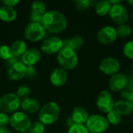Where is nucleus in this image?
<instances>
[{
  "instance_id": "ea45409f",
  "label": "nucleus",
  "mask_w": 133,
  "mask_h": 133,
  "mask_svg": "<svg viewBox=\"0 0 133 133\" xmlns=\"http://www.w3.org/2000/svg\"><path fill=\"white\" fill-rule=\"evenodd\" d=\"M129 101L131 103V104L132 105V107H133V97H132V98H131V99H130V100H129Z\"/></svg>"
},
{
  "instance_id": "7ed1b4c3",
  "label": "nucleus",
  "mask_w": 133,
  "mask_h": 133,
  "mask_svg": "<svg viewBox=\"0 0 133 133\" xmlns=\"http://www.w3.org/2000/svg\"><path fill=\"white\" fill-rule=\"evenodd\" d=\"M57 60L61 68L65 70L74 69L78 65L76 52L68 48H62L57 54Z\"/></svg>"
},
{
  "instance_id": "c03bdc74",
  "label": "nucleus",
  "mask_w": 133,
  "mask_h": 133,
  "mask_svg": "<svg viewBox=\"0 0 133 133\" xmlns=\"http://www.w3.org/2000/svg\"><path fill=\"white\" fill-rule=\"evenodd\" d=\"M132 120H133V115H132Z\"/></svg>"
},
{
  "instance_id": "f8f14e48",
  "label": "nucleus",
  "mask_w": 133,
  "mask_h": 133,
  "mask_svg": "<svg viewBox=\"0 0 133 133\" xmlns=\"http://www.w3.org/2000/svg\"><path fill=\"white\" fill-rule=\"evenodd\" d=\"M118 36L115 27L111 26H105L99 30L97 34V39L98 42L103 45H109L114 43Z\"/></svg>"
},
{
  "instance_id": "cd10ccee",
  "label": "nucleus",
  "mask_w": 133,
  "mask_h": 133,
  "mask_svg": "<svg viewBox=\"0 0 133 133\" xmlns=\"http://www.w3.org/2000/svg\"><path fill=\"white\" fill-rule=\"evenodd\" d=\"M12 57L13 55H12L10 47L5 45V44L0 46V58L1 59L5 60L6 62Z\"/></svg>"
},
{
  "instance_id": "f03ea898",
  "label": "nucleus",
  "mask_w": 133,
  "mask_h": 133,
  "mask_svg": "<svg viewBox=\"0 0 133 133\" xmlns=\"http://www.w3.org/2000/svg\"><path fill=\"white\" fill-rule=\"evenodd\" d=\"M59 115V105L56 102L51 101L41 108L38 113V118L44 125H51L58 120Z\"/></svg>"
},
{
  "instance_id": "4be33fe9",
  "label": "nucleus",
  "mask_w": 133,
  "mask_h": 133,
  "mask_svg": "<svg viewBox=\"0 0 133 133\" xmlns=\"http://www.w3.org/2000/svg\"><path fill=\"white\" fill-rule=\"evenodd\" d=\"M17 16L16 10L9 6L2 5L0 6V19L4 22H12L15 20V19Z\"/></svg>"
},
{
  "instance_id": "37998d69",
  "label": "nucleus",
  "mask_w": 133,
  "mask_h": 133,
  "mask_svg": "<svg viewBox=\"0 0 133 133\" xmlns=\"http://www.w3.org/2000/svg\"><path fill=\"white\" fill-rule=\"evenodd\" d=\"M132 73H133V64H132Z\"/></svg>"
},
{
  "instance_id": "7c9ffc66",
  "label": "nucleus",
  "mask_w": 133,
  "mask_h": 133,
  "mask_svg": "<svg viewBox=\"0 0 133 133\" xmlns=\"http://www.w3.org/2000/svg\"><path fill=\"white\" fill-rule=\"evenodd\" d=\"M123 54L127 58L133 60V41H129L125 44L123 47Z\"/></svg>"
},
{
  "instance_id": "c9c22d12",
  "label": "nucleus",
  "mask_w": 133,
  "mask_h": 133,
  "mask_svg": "<svg viewBox=\"0 0 133 133\" xmlns=\"http://www.w3.org/2000/svg\"><path fill=\"white\" fill-rule=\"evenodd\" d=\"M2 3L3 4V5L14 8V6H16L17 4L19 3V0H3L2 1Z\"/></svg>"
},
{
  "instance_id": "c85d7f7f",
  "label": "nucleus",
  "mask_w": 133,
  "mask_h": 133,
  "mask_svg": "<svg viewBox=\"0 0 133 133\" xmlns=\"http://www.w3.org/2000/svg\"><path fill=\"white\" fill-rule=\"evenodd\" d=\"M45 130V125L41 123L40 121H36L34 123H31L28 132L29 133H44Z\"/></svg>"
},
{
  "instance_id": "f704fd0d",
  "label": "nucleus",
  "mask_w": 133,
  "mask_h": 133,
  "mask_svg": "<svg viewBox=\"0 0 133 133\" xmlns=\"http://www.w3.org/2000/svg\"><path fill=\"white\" fill-rule=\"evenodd\" d=\"M125 89L133 91V73H129L127 76V86Z\"/></svg>"
},
{
  "instance_id": "423d86ee",
  "label": "nucleus",
  "mask_w": 133,
  "mask_h": 133,
  "mask_svg": "<svg viewBox=\"0 0 133 133\" xmlns=\"http://www.w3.org/2000/svg\"><path fill=\"white\" fill-rule=\"evenodd\" d=\"M46 30L41 23H29L24 29V36L26 40L31 42H37L42 40Z\"/></svg>"
},
{
  "instance_id": "0eeeda50",
  "label": "nucleus",
  "mask_w": 133,
  "mask_h": 133,
  "mask_svg": "<svg viewBox=\"0 0 133 133\" xmlns=\"http://www.w3.org/2000/svg\"><path fill=\"white\" fill-rule=\"evenodd\" d=\"M9 125L18 132L28 131L31 121L27 114L22 111H16L10 116Z\"/></svg>"
},
{
  "instance_id": "f3484780",
  "label": "nucleus",
  "mask_w": 133,
  "mask_h": 133,
  "mask_svg": "<svg viewBox=\"0 0 133 133\" xmlns=\"http://www.w3.org/2000/svg\"><path fill=\"white\" fill-rule=\"evenodd\" d=\"M67 80H68L67 70L61 67L55 69L50 76L51 83L56 87H60L63 86L64 84H65Z\"/></svg>"
},
{
  "instance_id": "6e6552de",
  "label": "nucleus",
  "mask_w": 133,
  "mask_h": 133,
  "mask_svg": "<svg viewBox=\"0 0 133 133\" xmlns=\"http://www.w3.org/2000/svg\"><path fill=\"white\" fill-rule=\"evenodd\" d=\"M115 104V102L113 96L108 90H105L100 92L96 100V105L97 108L106 114L114 109Z\"/></svg>"
},
{
  "instance_id": "473e14b6",
  "label": "nucleus",
  "mask_w": 133,
  "mask_h": 133,
  "mask_svg": "<svg viewBox=\"0 0 133 133\" xmlns=\"http://www.w3.org/2000/svg\"><path fill=\"white\" fill-rule=\"evenodd\" d=\"M9 121H10V116H9L5 113L0 112V127L6 126L8 124H9Z\"/></svg>"
},
{
  "instance_id": "412c9836",
  "label": "nucleus",
  "mask_w": 133,
  "mask_h": 133,
  "mask_svg": "<svg viewBox=\"0 0 133 133\" xmlns=\"http://www.w3.org/2000/svg\"><path fill=\"white\" fill-rule=\"evenodd\" d=\"M83 39L80 35H75L69 39L63 40L62 48H68L76 51L83 47Z\"/></svg>"
},
{
  "instance_id": "a878e982",
  "label": "nucleus",
  "mask_w": 133,
  "mask_h": 133,
  "mask_svg": "<svg viewBox=\"0 0 133 133\" xmlns=\"http://www.w3.org/2000/svg\"><path fill=\"white\" fill-rule=\"evenodd\" d=\"M107 120L109 125H118L122 122V116L115 110H111L108 113H107Z\"/></svg>"
},
{
  "instance_id": "9d476101",
  "label": "nucleus",
  "mask_w": 133,
  "mask_h": 133,
  "mask_svg": "<svg viewBox=\"0 0 133 133\" xmlns=\"http://www.w3.org/2000/svg\"><path fill=\"white\" fill-rule=\"evenodd\" d=\"M121 68L120 62L118 59L112 57H108L104 58L99 65V69L100 71L107 75L112 76L117 73H118V71Z\"/></svg>"
},
{
  "instance_id": "393cba45",
  "label": "nucleus",
  "mask_w": 133,
  "mask_h": 133,
  "mask_svg": "<svg viewBox=\"0 0 133 133\" xmlns=\"http://www.w3.org/2000/svg\"><path fill=\"white\" fill-rule=\"evenodd\" d=\"M115 30H116L117 36L119 37H121V38L128 37L132 34V28L127 23L122 24V25H118Z\"/></svg>"
},
{
  "instance_id": "b1692460",
  "label": "nucleus",
  "mask_w": 133,
  "mask_h": 133,
  "mask_svg": "<svg viewBox=\"0 0 133 133\" xmlns=\"http://www.w3.org/2000/svg\"><path fill=\"white\" fill-rule=\"evenodd\" d=\"M111 8V5L110 4L109 1L107 0L97 2V3L94 5V9L96 13L101 16H104L108 15Z\"/></svg>"
},
{
  "instance_id": "bb28decb",
  "label": "nucleus",
  "mask_w": 133,
  "mask_h": 133,
  "mask_svg": "<svg viewBox=\"0 0 133 133\" xmlns=\"http://www.w3.org/2000/svg\"><path fill=\"white\" fill-rule=\"evenodd\" d=\"M97 2L93 0H79L74 2L75 7L79 11H85L92 6H94Z\"/></svg>"
},
{
  "instance_id": "4c0bfd02",
  "label": "nucleus",
  "mask_w": 133,
  "mask_h": 133,
  "mask_svg": "<svg viewBox=\"0 0 133 133\" xmlns=\"http://www.w3.org/2000/svg\"><path fill=\"white\" fill-rule=\"evenodd\" d=\"M109 2H110V4L111 5H118V4H120V3H122V1H120V0H111V1H109Z\"/></svg>"
},
{
  "instance_id": "20e7f679",
  "label": "nucleus",
  "mask_w": 133,
  "mask_h": 133,
  "mask_svg": "<svg viewBox=\"0 0 133 133\" xmlns=\"http://www.w3.org/2000/svg\"><path fill=\"white\" fill-rule=\"evenodd\" d=\"M21 100L16 94L9 93L0 97V112L13 114L19 108Z\"/></svg>"
},
{
  "instance_id": "4468645a",
  "label": "nucleus",
  "mask_w": 133,
  "mask_h": 133,
  "mask_svg": "<svg viewBox=\"0 0 133 133\" xmlns=\"http://www.w3.org/2000/svg\"><path fill=\"white\" fill-rule=\"evenodd\" d=\"M46 5L41 1H35L31 4V11L30 14V22L41 23L46 13Z\"/></svg>"
},
{
  "instance_id": "9b49d317",
  "label": "nucleus",
  "mask_w": 133,
  "mask_h": 133,
  "mask_svg": "<svg viewBox=\"0 0 133 133\" xmlns=\"http://www.w3.org/2000/svg\"><path fill=\"white\" fill-rule=\"evenodd\" d=\"M62 48V40L56 36H51L44 40L41 51L48 55L58 54Z\"/></svg>"
},
{
  "instance_id": "aec40b11",
  "label": "nucleus",
  "mask_w": 133,
  "mask_h": 133,
  "mask_svg": "<svg viewBox=\"0 0 133 133\" xmlns=\"http://www.w3.org/2000/svg\"><path fill=\"white\" fill-rule=\"evenodd\" d=\"M114 109L122 117L133 114V107L131 103L125 100H119L115 102Z\"/></svg>"
},
{
  "instance_id": "39448f33",
  "label": "nucleus",
  "mask_w": 133,
  "mask_h": 133,
  "mask_svg": "<svg viewBox=\"0 0 133 133\" xmlns=\"http://www.w3.org/2000/svg\"><path fill=\"white\" fill-rule=\"evenodd\" d=\"M85 126L90 133H104L108 129L109 123L104 116L92 115L89 116Z\"/></svg>"
},
{
  "instance_id": "ddd939ff",
  "label": "nucleus",
  "mask_w": 133,
  "mask_h": 133,
  "mask_svg": "<svg viewBox=\"0 0 133 133\" xmlns=\"http://www.w3.org/2000/svg\"><path fill=\"white\" fill-rule=\"evenodd\" d=\"M26 66L19 60L8 67L7 76L12 81L19 80L26 76Z\"/></svg>"
},
{
  "instance_id": "2eb2a0df",
  "label": "nucleus",
  "mask_w": 133,
  "mask_h": 133,
  "mask_svg": "<svg viewBox=\"0 0 133 133\" xmlns=\"http://www.w3.org/2000/svg\"><path fill=\"white\" fill-rule=\"evenodd\" d=\"M127 86V76L123 73H117L111 76L108 87L112 92H122Z\"/></svg>"
},
{
  "instance_id": "1a4fd4ad",
  "label": "nucleus",
  "mask_w": 133,
  "mask_h": 133,
  "mask_svg": "<svg viewBox=\"0 0 133 133\" xmlns=\"http://www.w3.org/2000/svg\"><path fill=\"white\" fill-rule=\"evenodd\" d=\"M108 15L111 19V20L118 25L125 24L129 20L128 10L126 7L122 3L111 5Z\"/></svg>"
},
{
  "instance_id": "72a5a7b5",
  "label": "nucleus",
  "mask_w": 133,
  "mask_h": 133,
  "mask_svg": "<svg viewBox=\"0 0 133 133\" xmlns=\"http://www.w3.org/2000/svg\"><path fill=\"white\" fill-rule=\"evenodd\" d=\"M37 75V70L35 69L34 66H26V77L29 79H33Z\"/></svg>"
},
{
  "instance_id": "f257e3e1",
  "label": "nucleus",
  "mask_w": 133,
  "mask_h": 133,
  "mask_svg": "<svg viewBox=\"0 0 133 133\" xmlns=\"http://www.w3.org/2000/svg\"><path fill=\"white\" fill-rule=\"evenodd\" d=\"M41 24L46 31L52 34H59L67 27V19L64 14L59 11L50 10L44 14Z\"/></svg>"
},
{
  "instance_id": "c756f323",
  "label": "nucleus",
  "mask_w": 133,
  "mask_h": 133,
  "mask_svg": "<svg viewBox=\"0 0 133 133\" xmlns=\"http://www.w3.org/2000/svg\"><path fill=\"white\" fill-rule=\"evenodd\" d=\"M16 94L22 101L23 99H26V98L29 97V96L30 94V87L28 86H26V85L20 86L17 89Z\"/></svg>"
},
{
  "instance_id": "e433bc0d",
  "label": "nucleus",
  "mask_w": 133,
  "mask_h": 133,
  "mask_svg": "<svg viewBox=\"0 0 133 133\" xmlns=\"http://www.w3.org/2000/svg\"><path fill=\"white\" fill-rule=\"evenodd\" d=\"M0 133H12L10 129L6 126H1L0 127Z\"/></svg>"
},
{
  "instance_id": "a211bd4d",
  "label": "nucleus",
  "mask_w": 133,
  "mask_h": 133,
  "mask_svg": "<svg viewBox=\"0 0 133 133\" xmlns=\"http://www.w3.org/2000/svg\"><path fill=\"white\" fill-rule=\"evenodd\" d=\"M20 107L26 114H35L41 109L40 102L33 97H27L21 101Z\"/></svg>"
},
{
  "instance_id": "a19ab883",
  "label": "nucleus",
  "mask_w": 133,
  "mask_h": 133,
  "mask_svg": "<svg viewBox=\"0 0 133 133\" xmlns=\"http://www.w3.org/2000/svg\"><path fill=\"white\" fill-rule=\"evenodd\" d=\"M17 133H29L28 131H24V132H18Z\"/></svg>"
},
{
  "instance_id": "dca6fc26",
  "label": "nucleus",
  "mask_w": 133,
  "mask_h": 133,
  "mask_svg": "<svg viewBox=\"0 0 133 133\" xmlns=\"http://www.w3.org/2000/svg\"><path fill=\"white\" fill-rule=\"evenodd\" d=\"M41 57V51L37 48L27 49L26 51L20 57V61L26 66H34L40 61Z\"/></svg>"
},
{
  "instance_id": "2f4dec72",
  "label": "nucleus",
  "mask_w": 133,
  "mask_h": 133,
  "mask_svg": "<svg viewBox=\"0 0 133 133\" xmlns=\"http://www.w3.org/2000/svg\"><path fill=\"white\" fill-rule=\"evenodd\" d=\"M68 133H90L84 125L75 124L69 129Z\"/></svg>"
},
{
  "instance_id": "79ce46f5",
  "label": "nucleus",
  "mask_w": 133,
  "mask_h": 133,
  "mask_svg": "<svg viewBox=\"0 0 133 133\" xmlns=\"http://www.w3.org/2000/svg\"><path fill=\"white\" fill-rule=\"evenodd\" d=\"M132 22H133V11H132Z\"/></svg>"
},
{
  "instance_id": "58836bf2",
  "label": "nucleus",
  "mask_w": 133,
  "mask_h": 133,
  "mask_svg": "<svg viewBox=\"0 0 133 133\" xmlns=\"http://www.w3.org/2000/svg\"><path fill=\"white\" fill-rule=\"evenodd\" d=\"M127 3L129 4L131 6H132L133 7V0H129V1H127Z\"/></svg>"
},
{
  "instance_id": "5701e85b",
  "label": "nucleus",
  "mask_w": 133,
  "mask_h": 133,
  "mask_svg": "<svg viewBox=\"0 0 133 133\" xmlns=\"http://www.w3.org/2000/svg\"><path fill=\"white\" fill-rule=\"evenodd\" d=\"M12 55L17 58H20L26 51V42L22 40H16L13 41L10 46Z\"/></svg>"
},
{
  "instance_id": "6ab92c4d",
  "label": "nucleus",
  "mask_w": 133,
  "mask_h": 133,
  "mask_svg": "<svg viewBox=\"0 0 133 133\" xmlns=\"http://www.w3.org/2000/svg\"><path fill=\"white\" fill-rule=\"evenodd\" d=\"M70 117L75 124L84 125L89 118V114L84 108L78 106L73 108Z\"/></svg>"
}]
</instances>
